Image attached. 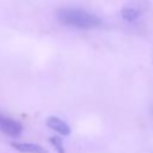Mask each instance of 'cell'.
I'll return each mask as SVG.
<instances>
[{
  "label": "cell",
  "instance_id": "5b68a950",
  "mask_svg": "<svg viewBox=\"0 0 153 153\" xmlns=\"http://www.w3.org/2000/svg\"><path fill=\"white\" fill-rule=\"evenodd\" d=\"M12 146L24 153H47L45 148L36 143H27V142H12Z\"/></svg>",
  "mask_w": 153,
  "mask_h": 153
},
{
  "label": "cell",
  "instance_id": "277c9868",
  "mask_svg": "<svg viewBox=\"0 0 153 153\" xmlns=\"http://www.w3.org/2000/svg\"><path fill=\"white\" fill-rule=\"evenodd\" d=\"M47 124L48 127H50L51 129H54L55 131H57L61 135H69L71 134V128L67 123H65L62 120H60L59 117H49L47 120Z\"/></svg>",
  "mask_w": 153,
  "mask_h": 153
},
{
  "label": "cell",
  "instance_id": "8992f818",
  "mask_svg": "<svg viewBox=\"0 0 153 153\" xmlns=\"http://www.w3.org/2000/svg\"><path fill=\"white\" fill-rule=\"evenodd\" d=\"M50 142H51V143L54 145V147L59 151V153H65V148H63V145H62V140H61L60 137L54 136V137L50 139Z\"/></svg>",
  "mask_w": 153,
  "mask_h": 153
},
{
  "label": "cell",
  "instance_id": "7a4b0ae2",
  "mask_svg": "<svg viewBox=\"0 0 153 153\" xmlns=\"http://www.w3.org/2000/svg\"><path fill=\"white\" fill-rule=\"evenodd\" d=\"M147 10L146 0H134L123 6L121 10V16L127 22H134L139 17H141Z\"/></svg>",
  "mask_w": 153,
  "mask_h": 153
},
{
  "label": "cell",
  "instance_id": "3957f363",
  "mask_svg": "<svg viewBox=\"0 0 153 153\" xmlns=\"http://www.w3.org/2000/svg\"><path fill=\"white\" fill-rule=\"evenodd\" d=\"M0 130L7 135L16 136L22 131V124L14 121L13 118L6 117L0 114Z\"/></svg>",
  "mask_w": 153,
  "mask_h": 153
},
{
  "label": "cell",
  "instance_id": "6da1fadb",
  "mask_svg": "<svg viewBox=\"0 0 153 153\" xmlns=\"http://www.w3.org/2000/svg\"><path fill=\"white\" fill-rule=\"evenodd\" d=\"M57 19L63 24L79 29H92L100 24V19L85 10L74 8V7H65L57 11Z\"/></svg>",
  "mask_w": 153,
  "mask_h": 153
}]
</instances>
